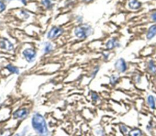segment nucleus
Returning a JSON list of instances; mask_svg holds the SVG:
<instances>
[{"mask_svg":"<svg viewBox=\"0 0 156 136\" xmlns=\"http://www.w3.org/2000/svg\"><path fill=\"white\" fill-rule=\"evenodd\" d=\"M91 97H92V100L94 101H97L99 100V96L98 95V94L95 92H92V93Z\"/></svg>","mask_w":156,"mask_h":136,"instance_id":"nucleus-19","label":"nucleus"},{"mask_svg":"<svg viewBox=\"0 0 156 136\" xmlns=\"http://www.w3.org/2000/svg\"><path fill=\"white\" fill-rule=\"evenodd\" d=\"M21 2L24 4H26V0H20Z\"/></svg>","mask_w":156,"mask_h":136,"instance_id":"nucleus-25","label":"nucleus"},{"mask_svg":"<svg viewBox=\"0 0 156 136\" xmlns=\"http://www.w3.org/2000/svg\"><path fill=\"white\" fill-rule=\"evenodd\" d=\"M28 115V112L26 109H20L16 110L13 114V117L15 119H23L26 118Z\"/></svg>","mask_w":156,"mask_h":136,"instance_id":"nucleus-6","label":"nucleus"},{"mask_svg":"<svg viewBox=\"0 0 156 136\" xmlns=\"http://www.w3.org/2000/svg\"><path fill=\"white\" fill-rule=\"evenodd\" d=\"M115 69L121 73L125 72L127 69V64L123 58L118 59L115 63Z\"/></svg>","mask_w":156,"mask_h":136,"instance_id":"nucleus-5","label":"nucleus"},{"mask_svg":"<svg viewBox=\"0 0 156 136\" xmlns=\"http://www.w3.org/2000/svg\"><path fill=\"white\" fill-rule=\"evenodd\" d=\"M7 1H11V0H7Z\"/></svg>","mask_w":156,"mask_h":136,"instance_id":"nucleus-27","label":"nucleus"},{"mask_svg":"<svg viewBox=\"0 0 156 136\" xmlns=\"http://www.w3.org/2000/svg\"><path fill=\"white\" fill-rule=\"evenodd\" d=\"M83 1L84 2H86V3H89V2H91L92 1H93V0H83Z\"/></svg>","mask_w":156,"mask_h":136,"instance_id":"nucleus-26","label":"nucleus"},{"mask_svg":"<svg viewBox=\"0 0 156 136\" xmlns=\"http://www.w3.org/2000/svg\"><path fill=\"white\" fill-rule=\"evenodd\" d=\"M156 35V25H153L149 28L146 34V38L148 40H151Z\"/></svg>","mask_w":156,"mask_h":136,"instance_id":"nucleus-10","label":"nucleus"},{"mask_svg":"<svg viewBox=\"0 0 156 136\" xmlns=\"http://www.w3.org/2000/svg\"><path fill=\"white\" fill-rule=\"evenodd\" d=\"M23 55L26 60L29 63H32L35 60L37 53L35 50L33 48H26L23 52Z\"/></svg>","mask_w":156,"mask_h":136,"instance_id":"nucleus-4","label":"nucleus"},{"mask_svg":"<svg viewBox=\"0 0 156 136\" xmlns=\"http://www.w3.org/2000/svg\"><path fill=\"white\" fill-rule=\"evenodd\" d=\"M109 53H103V57H104L105 60H107L108 58H109Z\"/></svg>","mask_w":156,"mask_h":136,"instance_id":"nucleus-23","label":"nucleus"},{"mask_svg":"<svg viewBox=\"0 0 156 136\" xmlns=\"http://www.w3.org/2000/svg\"><path fill=\"white\" fill-rule=\"evenodd\" d=\"M98 71H99V67L96 66V67L95 68L94 71H93V73H92V78H94V77L96 76V74L98 72Z\"/></svg>","mask_w":156,"mask_h":136,"instance_id":"nucleus-21","label":"nucleus"},{"mask_svg":"<svg viewBox=\"0 0 156 136\" xmlns=\"http://www.w3.org/2000/svg\"><path fill=\"white\" fill-rule=\"evenodd\" d=\"M148 70L151 72V73L154 74L156 73V68L154 62L153 60H150L148 63Z\"/></svg>","mask_w":156,"mask_h":136,"instance_id":"nucleus-15","label":"nucleus"},{"mask_svg":"<svg viewBox=\"0 0 156 136\" xmlns=\"http://www.w3.org/2000/svg\"><path fill=\"white\" fill-rule=\"evenodd\" d=\"M0 47L6 50L10 51L14 49V45L8 40L3 39L0 41Z\"/></svg>","mask_w":156,"mask_h":136,"instance_id":"nucleus-7","label":"nucleus"},{"mask_svg":"<svg viewBox=\"0 0 156 136\" xmlns=\"http://www.w3.org/2000/svg\"><path fill=\"white\" fill-rule=\"evenodd\" d=\"M128 6L130 9L137 10L141 8V4L138 0H129L128 3Z\"/></svg>","mask_w":156,"mask_h":136,"instance_id":"nucleus-9","label":"nucleus"},{"mask_svg":"<svg viewBox=\"0 0 156 136\" xmlns=\"http://www.w3.org/2000/svg\"><path fill=\"white\" fill-rule=\"evenodd\" d=\"M53 46L51 44V43L49 42H46L45 46V48H44V52L45 53H50L52 50H53Z\"/></svg>","mask_w":156,"mask_h":136,"instance_id":"nucleus-16","label":"nucleus"},{"mask_svg":"<svg viewBox=\"0 0 156 136\" xmlns=\"http://www.w3.org/2000/svg\"><path fill=\"white\" fill-rule=\"evenodd\" d=\"M152 128H153V126L151 125H148L146 126V129H147L148 131H151Z\"/></svg>","mask_w":156,"mask_h":136,"instance_id":"nucleus-24","label":"nucleus"},{"mask_svg":"<svg viewBox=\"0 0 156 136\" xmlns=\"http://www.w3.org/2000/svg\"><path fill=\"white\" fill-rule=\"evenodd\" d=\"M120 129L121 132L123 134H125L128 133V128L125 125H120Z\"/></svg>","mask_w":156,"mask_h":136,"instance_id":"nucleus-18","label":"nucleus"},{"mask_svg":"<svg viewBox=\"0 0 156 136\" xmlns=\"http://www.w3.org/2000/svg\"><path fill=\"white\" fill-rule=\"evenodd\" d=\"M42 4L47 9L51 8L53 6L51 0H42Z\"/></svg>","mask_w":156,"mask_h":136,"instance_id":"nucleus-17","label":"nucleus"},{"mask_svg":"<svg viewBox=\"0 0 156 136\" xmlns=\"http://www.w3.org/2000/svg\"><path fill=\"white\" fill-rule=\"evenodd\" d=\"M151 18H152L154 22H155L156 23V12H154V14H153L151 15Z\"/></svg>","mask_w":156,"mask_h":136,"instance_id":"nucleus-22","label":"nucleus"},{"mask_svg":"<svg viewBox=\"0 0 156 136\" xmlns=\"http://www.w3.org/2000/svg\"><path fill=\"white\" fill-rule=\"evenodd\" d=\"M64 33V29L57 27H53L48 33V38L49 39H55L59 38Z\"/></svg>","mask_w":156,"mask_h":136,"instance_id":"nucleus-3","label":"nucleus"},{"mask_svg":"<svg viewBox=\"0 0 156 136\" xmlns=\"http://www.w3.org/2000/svg\"><path fill=\"white\" fill-rule=\"evenodd\" d=\"M142 135V132L139 128H134L130 130L129 132V135L130 136H140Z\"/></svg>","mask_w":156,"mask_h":136,"instance_id":"nucleus-14","label":"nucleus"},{"mask_svg":"<svg viewBox=\"0 0 156 136\" xmlns=\"http://www.w3.org/2000/svg\"><path fill=\"white\" fill-rule=\"evenodd\" d=\"M147 103L150 109L154 110L155 109V100L153 95H149L147 97Z\"/></svg>","mask_w":156,"mask_h":136,"instance_id":"nucleus-11","label":"nucleus"},{"mask_svg":"<svg viewBox=\"0 0 156 136\" xmlns=\"http://www.w3.org/2000/svg\"><path fill=\"white\" fill-rule=\"evenodd\" d=\"M93 32L90 26L88 25H82L77 27L74 30V34L80 39H85L89 36Z\"/></svg>","mask_w":156,"mask_h":136,"instance_id":"nucleus-2","label":"nucleus"},{"mask_svg":"<svg viewBox=\"0 0 156 136\" xmlns=\"http://www.w3.org/2000/svg\"><path fill=\"white\" fill-rule=\"evenodd\" d=\"M105 46L107 50H112L116 47H120V44L116 39L112 38L106 43Z\"/></svg>","mask_w":156,"mask_h":136,"instance_id":"nucleus-8","label":"nucleus"},{"mask_svg":"<svg viewBox=\"0 0 156 136\" xmlns=\"http://www.w3.org/2000/svg\"><path fill=\"white\" fill-rule=\"evenodd\" d=\"M32 126L35 132L41 135H46L48 134V129L46 122L41 114L36 113L32 118Z\"/></svg>","mask_w":156,"mask_h":136,"instance_id":"nucleus-1","label":"nucleus"},{"mask_svg":"<svg viewBox=\"0 0 156 136\" xmlns=\"http://www.w3.org/2000/svg\"><path fill=\"white\" fill-rule=\"evenodd\" d=\"M120 80V77L116 74H112L110 77V83L112 85H115L116 83H118Z\"/></svg>","mask_w":156,"mask_h":136,"instance_id":"nucleus-12","label":"nucleus"},{"mask_svg":"<svg viewBox=\"0 0 156 136\" xmlns=\"http://www.w3.org/2000/svg\"><path fill=\"white\" fill-rule=\"evenodd\" d=\"M6 69H7L10 72L12 73V74H18L20 72L19 69H18V68H17V67L12 65V64H8L6 67Z\"/></svg>","mask_w":156,"mask_h":136,"instance_id":"nucleus-13","label":"nucleus"},{"mask_svg":"<svg viewBox=\"0 0 156 136\" xmlns=\"http://www.w3.org/2000/svg\"><path fill=\"white\" fill-rule=\"evenodd\" d=\"M6 9V5L5 4L0 1V13H1V12H3L4 10Z\"/></svg>","mask_w":156,"mask_h":136,"instance_id":"nucleus-20","label":"nucleus"}]
</instances>
